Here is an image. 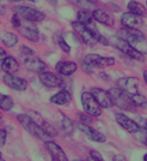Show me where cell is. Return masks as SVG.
Segmentation results:
<instances>
[{"instance_id": "cell-22", "label": "cell", "mask_w": 147, "mask_h": 161, "mask_svg": "<svg viewBox=\"0 0 147 161\" xmlns=\"http://www.w3.org/2000/svg\"><path fill=\"white\" fill-rule=\"evenodd\" d=\"M1 70H4L6 74H16L19 70V64L18 61L16 60V58L7 55L5 58V60L3 61L1 64Z\"/></svg>"}, {"instance_id": "cell-44", "label": "cell", "mask_w": 147, "mask_h": 161, "mask_svg": "<svg viewBox=\"0 0 147 161\" xmlns=\"http://www.w3.org/2000/svg\"><path fill=\"white\" fill-rule=\"evenodd\" d=\"M90 1H91L92 4H97V3H98V0H90Z\"/></svg>"}, {"instance_id": "cell-41", "label": "cell", "mask_w": 147, "mask_h": 161, "mask_svg": "<svg viewBox=\"0 0 147 161\" xmlns=\"http://www.w3.org/2000/svg\"><path fill=\"white\" fill-rule=\"evenodd\" d=\"M142 77H144V80H145V83L147 84V70L144 71V74H142Z\"/></svg>"}, {"instance_id": "cell-38", "label": "cell", "mask_w": 147, "mask_h": 161, "mask_svg": "<svg viewBox=\"0 0 147 161\" xmlns=\"http://www.w3.org/2000/svg\"><path fill=\"white\" fill-rule=\"evenodd\" d=\"M108 8H110V10H113L114 12H117V11H120V7L117 6V5H115V4H113V3H109V4H107Z\"/></svg>"}, {"instance_id": "cell-39", "label": "cell", "mask_w": 147, "mask_h": 161, "mask_svg": "<svg viewBox=\"0 0 147 161\" xmlns=\"http://www.w3.org/2000/svg\"><path fill=\"white\" fill-rule=\"evenodd\" d=\"M114 161H127V159H126V156H123V155H115L114 159H113Z\"/></svg>"}, {"instance_id": "cell-20", "label": "cell", "mask_w": 147, "mask_h": 161, "mask_svg": "<svg viewBox=\"0 0 147 161\" xmlns=\"http://www.w3.org/2000/svg\"><path fill=\"white\" fill-rule=\"evenodd\" d=\"M50 102L58 106H67L71 103L72 101V94L69 90L67 89H61L60 92H58L56 94H54L53 96H50Z\"/></svg>"}, {"instance_id": "cell-35", "label": "cell", "mask_w": 147, "mask_h": 161, "mask_svg": "<svg viewBox=\"0 0 147 161\" xmlns=\"http://www.w3.org/2000/svg\"><path fill=\"white\" fill-rule=\"evenodd\" d=\"M6 137H7L6 130L0 129V148H3L5 146V143H6Z\"/></svg>"}, {"instance_id": "cell-8", "label": "cell", "mask_w": 147, "mask_h": 161, "mask_svg": "<svg viewBox=\"0 0 147 161\" xmlns=\"http://www.w3.org/2000/svg\"><path fill=\"white\" fill-rule=\"evenodd\" d=\"M13 12L18 14L19 17H22L23 19L30 20V22H33V23L42 22V20L46 18L44 12L28 6H14Z\"/></svg>"}, {"instance_id": "cell-45", "label": "cell", "mask_w": 147, "mask_h": 161, "mask_svg": "<svg viewBox=\"0 0 147 161\" xmlns=\"http://www.w3.org/2000/svg\"><path fill=\"white\" fill-rule=\"evenodd\" d=\"M7 1H11V3H18L20 0H7Z\"/></svg>"}, {"instance_id": "cell-21", "label": "cell", "mask_w": 147, "mask_h": 161, "mask_svg": "<svg viewBox=\"0 0 147 161\" xmlns=\"http://www.w3.org/2000/svg\"><path fill=\"white\" fill-rule=\"evenodd\" d=\"M92 14H94V19L96 22H98L103 25H108V27H113L115 23L114 17L110 14H108L107 11L102 10V8H94L92 11Z\"/></svg>"}, {"instance_id": "cell-46", "label": "cell", "mask_w": 147, "mask_h": 161, "mask_svg": "<svg viewBox=\"0 0 147 161\" xmlns=\"http://www.w3.org/2000/svg\"><path fill=\"white\" fill-rule=\"evenodd\" d=\"M144 161H147V154L144 155Z\"/></svg>"}, {"instance_id": "cell-29", "label": "cell", "mask_w": 147, "mask_h": 161, "mask_svg": "<svg viewBox=\"0 0 147 161\" xmlns=\"http://www.w3.org/2000/svg\"><path fill=\"white\" fill-rule=\"evenodd\" d=\"M69 4H72L74 6H77L80 10H89L91 11V8L94 6V4H92L90 0H66Z\"/></svg>"}, {"instance_id": "cell-53", "label": "cell", "mask_w": 147, "mask_h": 161, "mask_svg": "<svg viewBox=\"0 0 147 161\" xmlns=\"http://www.w3.org/2000/svg\"><path fill=\"white\" fill-rule=\"evenodd\" d=\"M0 1H1V0H0Z\"/></svg>"}, {"instance_id": "cell-47", "label": "cell", "mask_w": 147, "mask_h": 161, "mask_svg": "<svg viewBox=\"0 0 147 161\" xmlns=\"http://www.w3.org/2000/svg\"><path fill=\"white\" fill-rule=\"evenodd\" d=\"M29 1H31V3H37V1H40V0H29Z\"/></svg>"}, {"instance_id": "cell-4", "label": "cell", "mask_w": 147, "mask_h": 161, "mask_svg": "<svg viewBox=\"0 0 147 161\" xmlns=\"http://www.w3.org/2000/svg\"><path fill=\"white\" fill-rule=\"evenodd\" d=\"M109 94L111 96V100L116 107L124 111V112H135L136 106L133 102L132 95L128 94L127 92H124L120 87H114L109 89Z\"/></svg>"}, {"instance_id": "cell-37", "label": "cell", "mask_w": 147, "mask_h": 161, "mask_svg": "<svg viewBox=\"0 0 147 161\" xmlns=\"http://www.w3.org/2000/svg\"><path fill=\"white\" fill-rule=\"evenodd\" d=\"M7 57V53L5 49H3V48L0 47V66H1V64H3V61L5 60V58Z\"/></svg>"}, {"instance_id": "cell-19", "label": "cell", "mask_w": 147, "mask_h": 161, "mask_svg": "<svg viewBox=\"0 0 147 161\" xmlns=\"http://www.w3.org/2000/svg\"><path fill=\"white\" fill-rule=\"evenodd\" d=\"M55 70L56 72L60 75V76H63V77H69L73 74H75V71L78 70V65L77 63L74 61H59L56 65H55Z\"/></svg>"}, {"instance_id": "cell-10", "label": "cell", "mask_w": 147, "mask_h": 161, "mask_svg": "<svg viewBox=\"0 0 147 161\" xmlns=\"http://www.w3.org/2000/svg\"><path fill=\"white\" fill-rule=\"evenodd\" d=\"M117 87L127 92L128 94H136V93H139L140 80L136 77H121L117 80Z\"/></svg>"}, {"instance_id": "cell-50", "label": "cell", "mask_w": 147, "mask_h": 161, "mask_svg": "<svg viewBox=\"0 0 147 161\" xmlns=\"http://www.w3.org/2000/svg\"><path fill=\"white\" fill-rule=\"evenodd\" d=\"M73 161H83V160H78V159H77V160H73Z\"/></svg>"}, {"instance_id": "cell-27", "label": "cell", "mask_w": 147, "mask_h": 161, "mask_svg": "<svg viewBox=\"0 0 147 161\" xmlns=\"http://www.w3.org/2000/svg\"><path fill=\"white\" fill-rule=\"evenodd\" d=\"M60 126H61V130L63 131V134L66 135V136L72 135V132H73V130H74L73 121L71 120L68 117L63 115V114H62V118H61V120H60Z\"/></svg>"}, {"instance_id": "cell-48", "label": "cell", "mask_w": 147, "mask_h": 161, "mask_svg": "<svg viewBox=\"0 0 147 161\" xmlns=\"http://www.w3.org/2000/svg\"><path fill=\"white\" fill-rule=\"evenodd\" d=\"M0 161H4V159L1 158V154H0Z\"/></svg>"}, {"instance_id": "cell-3", "label": "cell", "mask_w": 147, "mask_h": 161, "mask_svg": "<svg viewBox=\"0 0 147 161\" xmlns=\"http://www.w3.org/2000/svg\"><path fill=\"white\" fill-rule=\"evenodd\" d=\"M117 36L129 42L133 47L139 49L140 52L145 54L147 52V39L144 34L139 31L138 29H129V28H122L117 31Z\"/></svg>"}, {"instance_id": "cell-14", "label": "cell", "mask_w": 147, "mask_h": 161, "mask_svg": "<svg viewBox=\"0 0 147 161\" xmlns=\"http://www.w3.org/2000/svg\"><path fill=\"white\" fill-rule=\"evenodd\" d=\"M91 94L94 95V97L96 99V101L98 102V105L102 108H110L114 105L109 92L102 89V88H98V87L92 88L91 89Z\"/></svg>"}, {"instance_id": "cell-11", "label": "cell", "mask_w": 147, "mask_h": 161, "mask_svg": "<svg viewBox=\"0 0 147 161\" xmlns=\"http://www.w3.org/2000/svg\"><path fill=\"white\" fill-rule=\"evenodd\" d=\"M38 80L40 82L47 88H61L62 86V76L53 74L50 71H43L38 74Z\"/></svg>"}, {"instance_id": "cell-17", "label": "cell", "mask_w": 147, "mask_h": 161, "mask_svg": "<svg viewBox=\"0 0 147 161\" xmlns=\"http://www.w3.org/2000/svg\"><path fill=\"white\" fill-rule=\"evenodd\" d=\"M44 148L47 149V152L50 154L53 161H68L67 155L62 150V148L59 144H56L54 141L44 142Z\"/></svg>"}, {"instance_id": "cell-36", "label": "cell", "mask_w": 147, "mask_h": 161, "mask_svg": "<svg viewBox=\"0 0 147 161\" xmlns=\"http://www.w3.org/2000/svg\"><path fill=\"white\" fill-rule=\"evenodd\" d=\"M135 121L139 124V126H140V128H146L147 129V118H145V117H138V118L135 119Z\"/></svg>"}, {"instance_id": "cell-5", "label": "cell", "mask_w": 147, "mask_h": 161, "mask_svg": "<svg viewBox=\"0 0 147 161\" xmlns=\"http://www.w3.org/2000/svg\"><path fill=\"white\" fill-rule=\"evenodd\" d=\"M114 46L120 52H122L123 54H126L128 58H130V59H133V60H138V61H144L145 60V54L140 52L139 49H136L135 47H133L129 42H127L126 40H123V39H121L119 36H115L114 40Z\"/></svg>"}, {"instance_id": "cell-26", "label": "cell", "mask_w": 147, "mask_h": 161, "mask_svg": "<svg viewBox=\"0 0 147 161\" xmlns=\"http://www.w3.org/2000/svg\"><path fill=\"white\" fill-rule=\"evenodd\" d=\"M77 20L80 22L85 25H89V24H92L94 23V14L91 11L89 10H79L78 14H77Z\"/></svg>"}, {"instance_id": "cell-42", "label": "cell", "mask_w": 147, "mask_h": 161, "mask_svg": "<svg viewBox=\"0 0 147 161\" xmlns=\"http://www.w3.org/2000/svg\"><path fill=\"white\" fill-rule=\"evenodd\" d=\"M0 6H1V5H0ZM5 12H6V8L3 5V7H0V14H5Z\"/></svg>"}, {"instance_id": "cell-43", "label": "cell", "mask_w": 147, "mask_h": 161, "mask_svg": "<svg viewBox=\"0 0 147 161\" xmlns=\"http://www.w3.org/2000/svg\"><path fill=\"white\" fill-rule=\"evenodd\" d=\"M100 77H102V78H104V80H109V76H107L104 72H102V74H100Z\"/></svg>"}, {"instance_id": "cell-16", "label": "cell", "mask_w": 147, "mask_h": 161, "mask_svg": "<svg viewBox=\"0 0 147 161\" xmlns=\"http://www.w3.org/2000/svg\"><path fill=\"white\" fill-rule=\"evenodd\" d=\"M78 129L80 130L83 134L86 136L90 141L92 142H98V143H104L107 141V137L105 135H103L102 132L97 131L96 129L91 128L90 125H86V124H81V123H78Z\"/></svg>"}, {"instance_id": "cell-12", "label": "cell", "mask_w": 147, "mask_h": 161, "mask_svg": "<svg viewBox=\"0 0 147 161\" xmlns=\"http://www.w3.org/2000/svg\"><path fill=\"white\" fill-rule=\"evenodd\" d=\"M3 80L8 88L17 90V92H24L28 88V82L22 77H17L12 74H5L3 76Z\"/></svg>"}, {"instance_id": "cell-30", "label": "cell", "mask_w": 147, "mask_h": 161, "mask_svg": "<svg viewBox=\"0 0 147 161\" xmlns=\"http://www.w3.org/2000/svg\"><path fill=\"white\" fill-rule=\"evenodd\" d=\"M132 99H133V102L135 103L136 107L139 108L147 107V99L145 95L140 94V93H136V94L132 95Z\"/></svg>"}, {"instance_id": "cell-15", "label": "cell", "mask_w": 147, "mask_h": 161, "mask_svg": "<svg viewBox=\"0 0 147 161\" xmlns=\"http://www.w3.org/2000/svg\"><path fill=\"white\" fill-rule=\"evenodd\" d=\"M144 17H140L138 14H132V12H124L121 16V24L123 28H129V29H139L144 24Z\"/></svg>"}, {"instance_id": "cell-9", "label": "cell", "mask_w": 147, "mask_h": 161, "mask_svg": "<svg viewBox=\"0 0 147 161\" xmlns=\"http://www.w3.org/2000/svg\"><path fill=\"white\" fill-rule=\"evenodd\" d=\"M71 25H72V29L74 30V33L77 34V36L80 39L83 43H85L87 46H91V47L97 43V41L94 40V37L92 36V34H91L87 25L83 24V23L78 22V20L72 22Z\"/></svg>"}, {"instance_id": "cell-25", "label": "cell", "mask_w": 147, "mask_h": 161, "mask_svg": "<svg viewBox=\"0 0 147 161\" xmlns=\"http://www.w3.org/2000/svg\"><path fill=\"white\" fill-rule=\"evenodd\" d=\"M53 41L60 47V49L62 52H65V53H69V52H71V46L66 42L62 31H56V33L54 34Z\"/></svg>"}, {"instance_id": "cell-28", "label": "cell", "mask_w": 147, "mask_h": 161, "mask_svg": "<svg viewBox=\"0 0 147 161\" xmlns=\"http://www.w3.org/2000/svg\"><path fill=\"white\" fill-rule=\"evenodd\" d=\"M13 106H14L13 100L10 96L0 93V109H3L5 112H8V111H11L13 108Z\"/></svg>"}, {"instance_id": "cell-1", "label": "cell", "mask_w": 147, "mask_h": 161, "mask_svg": "<svg viewBox=\"0 0 147 161\" xmlns=\"http://www.w3.org/2000/svg\"><path fill=\"white\" fill-rule=\"evenodd\" d=\"M11 23H12L14 29H17L18 33L24 39H27L28 41H30V42H37V41L40 40L38 28H37V25H35L33 22L23 19L17 14H14L12 16V18H11Z\"/></svg>"}, {"instance_id": "cell-18", "label": "cell", "mask_w": 147, "mask_h": 161, "mask_svg": "<svg viewBox=\"0 0 147 161\" xmlns=\"http://www.w3.org/2000/svg\"><path fill=\"white\" fill-rule=\"evenodd\" d=\"M23 65L28 71H31L35 74H41L43 71L47 70V65L41 60L40 58H35V57H29L23 60Z\"/></svg>"}, {"instance_id": "cell-13", "label": "cell", "mask_w": 147, "mask_h": 161, "mask_svg": "<svg viewBox=\"0 0 147 161\" xmlns=\"http://www.w3.org/2000/svg\"><path fill=\"white\" fill-rule=\"evenodd\" d=\"M115 119L117 121V124H119L122 129H124L128 134L134 135L135 132H138L139 129H140L139 124H138L136 121L133 120V119H130L129 117H127L126 114H123V113H116L115 114Z\"/></svg>"}, {"instance_id": "cell-23", "label": "cell", "mask_w": 147, "mask_h": 161, "mask_svg": "<svg viewBox=\"0 0 147 161\" xmlns=\"http://www.w3.org/2000/svg\"><path fill=\"white\" fill-rule=\"evenodd\" d=\"M127 8L129 12L138 14V16H140V17H146L147 16V7L144 6L141 3L136 1V0H130V1H128Z\"/></svg>"}, {"instance_id": "cell-24", "label": "cell", "mask_w": 147, "mask_h": 161, "mask_svg": "<svg viewBox=\"0 0 147 161\" xmlns=\"http://www.w3.org/2000/svg\"><path fill=\"white\" fill-rule=\"evenodd\" d=\"M0 41L3 42V45H5L6 47L12 48L18 43V36L13 33L10 31H5L0 35Z\"/></svg>"}, {"instance_id": "cell-40", "label": "cell", "mask_w": 147, "mask_h": 161, "mask_svg": "<svg viewBox=\"0 0 147 161\" xmlns=\"http://www.w3.org/2000/svg\"><path fill=\"white\" fill-rule=\"evenodd\" d=\"M48 4H50V6H56L58 5V0H46Z\"/></svg>"}, {"instance_id": "cell-2", "label": "cell", "mask_w": 147, "mask_h": 161, "mask_svg": "<svg viewBox=\"0 0 147 161\" xmlns=\"http://www.w3.org/2000/svg\"><path fill=\"white\" fill-rule=\"evenodd\" d=\"M17 120H18V123L23 126V129H24L25 131H28V132L31 135V136H33V137H36L37 140L43 141V142L52 141V136L43 129L42 125L37 124L36 121L33 120L29 114H25V113L18 114V115H17Z\"/></svg>"}, {"instance_id": "cell-52", "label": "cell", "mask_w": 147, "mask_h": 161, "mask_svg": "<svg viewBox=\"0 0 147 161\" xmlns=\"http://www.w3.org/2000/svg\"><path fill=\"white\" fill-rule=\"evenodd\" d=\"M0 71H1V66H0Z\"/></svg>"}, {"instance_id": "cell-7", "label": "cell", "mask_w": 147, "mask_h": 161, "mask_svg": "<svg viewBox=\"0 0 147 161\" xmlns=\"http://www.w3.org/2000/svg\"><path fill=\"white\" fill-rule=\"evenodd\" d=\"M80 99L81 106L85 113L91 117H99L102 114V107L98 105V102L96 101L94 95L91 94V92H83Z\"/></svg>"}, {"instance_id": "cell-51", "label": "cell", "mask_w": 147, "mask_h": 161, "mask_svg": "<svg viewBox=\"0 0 147 161\" xmlns=\"http://www.w3.org/2000/svg\"><path fill=\"white\" fill-rule=\"evenodd\" d=\"M146 7H147V0H146Z\"/></svg>"}, {"instance_id": "cell-49", "label": "cell", "mask_w": 147, "mask_h": 161, "mask_svg": "<svg viewBox=\"0 0 147 161\" xmlns=\"http://www.w3.org/2000/svg\"><path fill=\"white\" fill-rule=\"evenodd\" d=\"M1 118H3V115H1V113H0V120H1Z\"/></svg>"}, {"instance_id": "cell-33", "label": "cell", "mask_w": 147, "mask_h": 161, "mask_svg": "<svg viewBox=\"0 0 147 161\" xmlns=\"http://www.w3.org/2000/svg\"><path fill=\"white\" fill-rule=\"evenodd\" d=\"M87 161H104V160H103V158L100 156L99 153H97L96 150H91V153H90V156H89Z\"/></svg>"}, {"instance_id": "cell-34", "label": "cell", "mask_w": 147, "mask_h": 161, "mask_svg": "<svg viewBox=\"0 0 147 161\" xmlns=\"http://www.w3.org/2000/svg\"><path fill=\"white\" fill-rule=\"evenodd\" d=\"M20 53L23 54L24 57L29 58V57H33L35 52H33V49H31V48L28 47V46H22V48H20Z\"/></svg>"}, {"instance_id": "cell-6", "label": "cell", "mask_w": 147, "mask_h": 161, "mask_svg": "<svg viewBox=\"0 0 147 161\" xmlns=\"http://www.w3.org/2000/svg\"><path fill=\"white\" fill-rule=\"evenodd\" d=\"M83 63L94 70V69H105L109 66H114L116 61L111 57H102L99 54L90 53L84 57Z\"/></svg>"}, {"instance_id": "cell-31", "label": "cell", "mask_w": 147, "mask_h": 161, "mask_svg": "<svg viewBox=\"0 0 147 161\" xmlns=\"http://www.w3.org/2000/svg\"><path fill=\"white\" fill-rule=\"evenodd\" d=\"M134 136H135V140L139 142V143L144 144V146H147V129L146 128H140L138 132L134 134Z\"/></svg>"}, {"instance_id": "cell-32", "label": "cell", "mask_w": 147, "mask_h": 161, "mask_svg": "<svg viewBox=\"0 0 147 161\" xmlns=\"http://www.w3.org/2000/svg\"><path fill=\"white\" fill-rule=\"evenodd\" d=\"M78 118L80 120L81 124H86V125H90L92 123V117L89 115L87 113H80L78 114Z\"/></svg>"}]
</instances>
